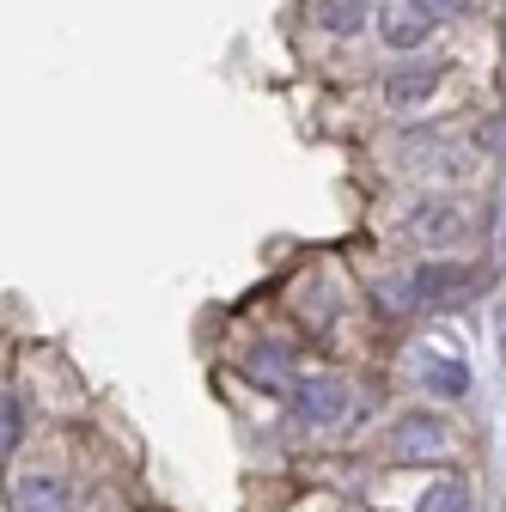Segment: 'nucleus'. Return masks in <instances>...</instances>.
I'll use <instances>...</instances> for the list:
<instances>
[{"label":"nucleus","mask_w":506,"mask_h":512,"mask_svg":"<svg viewBox=\"0 0 506 512\" xmlns=\"http://www.w3.org/2000/svg\"><path fill=\"white\" fill-rule=\"evenodd\" d=\"M415 281H421V305H464L488 287L482 269H421Z\"/></svg>","instance_id":"4"},{"label":"nucleus","mask_w":506,"mask_h":512,"mask_svg":"<svg viewBox=\"0 0 506 512\" xmlns=\"http://www.w3.org/2000/svg\"><path fill=\"white\" fill-rule=\"evenodd\" d=\"M439 92V68H427V61H403V68L385 80V104L391 110H415Z\"/></svg>","instance_id":"6"},{"label":"nucleus","mask_w":506,"mask_h":512,"mask_svg":"<svg viewBox=\"0 0 506 512\" xmlns=\"http://www.w3.org/2000/svg\"><path fill=\"white\" fill-rule=\"evenodd\" d=\"M415 7L427 19H458V13H470V0H415Z\"/></svg>","instance_id":"14"},{"label":"nucleus","mask_w":506,"mask_h":512,"mask_svg":"<svg viewBox=\"0 0 506 512\" xmlns=\"http://www.w3.org/2000/svg\"><path fill=\"white\" fill-rule=\"evenodd\" d=\"M403 159H409V165H427V171H439V177L458 171V147H452V141H433V135H415V141L403 147Z\"/></svg>","instance_id":"11"},{"label":"nucleus","mask_w":506,"mask_h":512,"mask_svg":"<svg viewBox=\"0 0 506 512\" xmlns=\"http://www.w3.org/2000/svg\"><path fill=\"white\" fill-rule=\"evenodd\" d=\"M244 378L257 384V391H269V397H293V391H299L293 354H287V348H257V354L244 360Z\"/></svg>","instance_id":"5"},{"label":"nucleus","mask_w":506,"mask_h":512,"mask_svg":"<svg viewBox=\"0 0 506 512\" xmlns=\"http://www.w3.org/2000/svg\"><path fill=\"white\" fill-rule=\"evenodd\" d=\"M19 439H25V403L7 391V397H0V445H7V458H13Z\"/></svg>","instance_id":"13"},{"label":"nucleus","mask_w":506,"mask_h":512,"mask_svg":"<svg viewBox=\"0 0 506 512\" xmlns=\"http://www.w3.org/2000/svg\"><path fill=\"white\" fill-rule=\"evenodd\" d=\"M421 378H427L433 397H464L470 391V366L458 354H446V348H427L421 354Z\"/></svg>","instance_id":"8"},{"label":"nucleus","mask_w":506,"mask_h":512,"mask_svg":"<svg viewBox=\"0 0 506 512\" xmlns=\"http://www.w3.org/2000/svg\"><path fill=\"white\" fill-rule=\"evenodd\" d=\"M391 452L403 464H439V458H452V433H446V421H433V415H409L391 433Z\"/></svg>","instance_id":"1"},{"label":"nucleus","mask_w":506,"mask_h":512,"mask_svg":"<svg viewBox=\"0 0 506 512\" xmlns=\"http://www.w3.org/2000/svg\"><path fill=\"white\" fill-rule=\"evenodd\" d=\"M427 25H433V19H427V13L415 7V0H409V13L397 7V13L385 19V43H391V49H421V37H427Z\"/></svg>","instance_id":"10"},{"label":"nucleus","mask_w":506,"mask_h":512,"mask_svg":"<svg viewBox=\"0 0 506 512\" xmlns=\"http://www.w3.org/2000/svg\"><path fill=\"white\" fill-rule=\"evenodd\" d=\"M409 238L427 244V250L458 244V238H464V214H458L452 202H415V208H409Z\"/></svg>","instance_id":"3"},{"label":"nucleus","mask_w":506,"mask_h":512,"mask_svg":"<svg viewBox=\"0 0 506 512\" xmlns=\"http://www.w3.org/2000/svg\"><path fill=\"white\" fill-rule=\"evenodd\" d=\"M421 512H476V500H470L464 482H433V488L421 494Z\"/></svg>","instance_id":"12"},{"label":"nucleus","mask_w":506,"mask_h":512,"mask_svg":"<svg viewBox=\"0 0 506 512\" xmlns=\"http://www.w3.org/2000/svg\"><path fill=\"white\" fill-rule=\"evenodd\" d=\"M19 512H74V488L49 470H31L19 476Z\"/></svg>","instance_id":"7"},{"label":"nucleus","mask_w":506,"mask_h":512,"mask_svg":"<svg viewBox=\"0 0 506 512\" xmlns=\"http://www.w3.org/2000/svg\"><path fill=\"white\" fill-rule=\"evenodd\" d=\"M293 409L311 427H336V421H348V384L342 378H299Z\"/></svg>","instance_id":"2"},{"label":"nucleus","mask_w":506,"mask_h":512,"mask_svg":"<svg viewBox=\"0 0 506 512\" xmlns=\"http://www.w3.org/2000/svg\"><path fill=\"white\" fill-rule=\"evenodd\" d=\"M311 19L330 37H360L372 19V0H311Z\"/></svg>","instance_id":"9"}]
</instances>
